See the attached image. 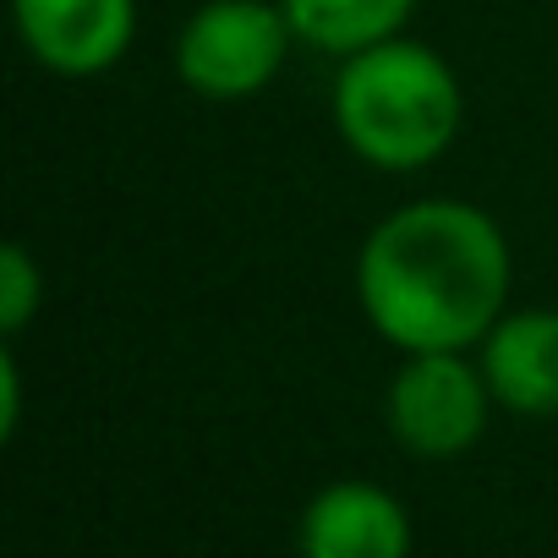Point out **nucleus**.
<instances>
[{
	"instance_id": "nucleus-1",
	"label": "nucleus",
	"mask_w": 558,
	"mask_h": 558,
	"mask_svg": "<svg viewBox=\"0 0 558 558\" xmlns=\"http://www.w3.org/2000/svg\"><path fill=\"white\" fill-rule=\"evenodd\" d=\"M367 324L411 351H471L504 318L509 241L476 203L422 197L395 208L356 257Z\"/></svg>"
},
{
	"instance_id": "nucleus-2",
	"label": "nucleus",
	"mask_w": 558,
	"mask_h": 558,
	"mask_svg": "<svg viewBox=\"0 0 558 558\" xmlns=\"http://www.w3.org/2000/svg\"><path fill=\"white\" fill-rule=\"evenodd\" d=\"M465 99L449 61L411 39L345 56L335 77V126L345 148L378 170H422L460 132Z\"/></svg>"
},
{
	"instance_id": "nucleus-3",
	"label": "nucleus",
	"mask_w": 558,
	"mask_h": 558,
	"mask_svg": "<svg viewBox=\"0 0 558 558\" xmlns=\"http://www.w3.org/2000/svg\"><path fill=\"white\" fill-rule=\"evenodd\" d=\"M291 17L279 0H203L175 39V72L203 99H252L291 56Z\"/></svg>"
},
{
	"instance_id": "nucleus-4",
	"label": "nucleus",
	"mask_w": 558,
	"mask_h": 558,
	"mask_svg": "<svg viewBox=\"0 0 558 558\" xmlns=\"http://www.w3.org/2000/svg\"><path fill=\"white\" fill-rule=\"evenodd\" d=\"M487 373L465 351H411L389 378V433L422 460H454L487 433Z\"/></svg>"
},
{
	"instance_id": "nucleus-5",
	"label": "nucleus",
	"mask_w": 558,
	"mask_h": 558,
	"mask_svg": "<svg viewBox=\"0 0 558 558\" xmlns=\"http://www.w3.org/2000/svg\"><path fill=\"white\" fill-rule=\"evenodd\" d=\"M28 56L61 77L110 72L137 34V0H12Z\"/></svg>"
},
{
	"instance_id": "nucleus-6",
	"label": "nucleus",
	"mask_w": 558,
	"mask_h": 558,
	"mask_svg": "<svg viewBox=\"0 0 558 558\" xmlns=\"http://www.w3.org/2000/svg\"><path fill=\"white\" fill-rule=\"evenodd\" d=\"M296 547L302 558H411V514L389 487L345 476L307 498Z\"/></svg>"
},
{
	"instance_id": "nucleus-7",
	"label": "nucleus",
	"mask_w": 558,
	"mask_h": 558,
	"mask_svg": "<svg viewBox=\"0 0 558 558\" xmlns=\"http://www.w3.org/2000/svg\"><path fill=\"white\" fill-rule=\"evenodd\" d=\"M482 373L504 411L558 416V313L553 307L504 313L482 340Z\"/></svg>"
},
{
	"instance_id": "nucleus-8",
	"label": "nucleus",
	"mask_w": 558,
	"mask_h": 558,
	"mask_svg": "<svg viewBox=\"0 0 558 558\" xmlns=\"http://www.w3.org/2000/svg\"><path fill=\"white\" fill-rule=\"evenodd\" d=\"M279 7H286L296 39L345 61L356 50L400 39V28L416 12V0H279Z\"/></svg>"
},
{
	"instance_id": "nucleus-9",
	"label": "nucleus",
	"mask_w": 558,
	"mask_h": 558,
	"mask_svg": "<svg viewBox=\"0 0 558 558\" xmlns=\"http://www.w3.org/2000/svg\"><path fill=\"white\" fill-rule=\"evenodd\" d=\"M39 307H45V274H39L28 246L7 241L0 246V329L7 335L28 329Z\"/></svg>"
},
{
	"instance_id": "nucleus-10",
	"label": "nucleus",
	"mask_w": 558,
	"mask_h": 558,
	"mask_svg": "<svg viewBox=\"0 0 558 558\" xmlns=\"http://www.w3.org/2000/svg\"><path fill=\"white\" fill-rule=\"evenodd\" d=\"M17 422H23V373L12 351H0V438H12Z\"/></svg>"
}]
</instances>
